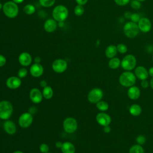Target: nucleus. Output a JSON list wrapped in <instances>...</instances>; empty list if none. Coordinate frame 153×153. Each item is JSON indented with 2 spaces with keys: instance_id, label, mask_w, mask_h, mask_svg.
I'll return each instance as SVG.
<instances>
[{
  "instance_id": "f257e3e1",
  "label": "nucleus",
  "mask_w": 153,
  "mask_h": 153,
  "mask_svg": "<svg viewBox=\"0 0 153 153\" xmlns=\"http://www.w3.org/2000/svg\"><path fill=\"white\" fill-rule=\"evenodd\" d=\"M2 11L4 15L10 19L16 17L19 12V8L17 4L13 1H9L3 4Z\"/></svg>"
},
{
  "instance_id": "f03ea898",
  "label": "nucleus",
  "mask_w": 153,
  "mask_h": 153,
  "mask_svg": "<svg viewBox=\"0 0 153 153\" xmlns=\"http://www.w3.org/2000/svg\"><path fill=\"white\" fill-rule=\"evenodd\" d=\"M69 15V11L66 7L63 5H58L56 6L52 11V16L57 22H63L65 21Z\"/></svg>"
},
{
  "instance_id": "7ed1b4c3",
  "label": "nucleus",
  "mask_w": 153,
  "mask_h": 153,
  "mask_svg": "<svg viewBox=\"0 0 153 153\" xmlns=\"http://www.w3.org/2000/svg\"><path fill=\"white\" fill-rule=\"evenodd\" d=\"M13 112L12 103L6 100L0 101V118L3 120H9Z\"/></svg>"
},
{
  "instance_id": "20e7f679",
  "label": "nucleus",
  "mask_w": 153,
  "mask_h": 153,
  "mask_svg": "<svg viewBox=\"0 0 153 153\" xmlns=\"http://www.w3.org/2000/svg\"><path fill=\"white\" fill-rule=\"evenodd\" d=\"M136 77L135 75L128 71H126L123 72L119 77L120 84L126 87L133 86L136 82Z\"/></svg>"
},
{
  "instance_id": "39448f33",
  "label": "nucleus",
  "mask_w": 153,
  "mask_h": 153,
  "mask_svg": "<svg viewBox=\"0 0 153 153\" xmlns=\"http://www.w3.org/2000/svg\"><path fill=\"white\" fill-rule=\"evenodd\" d=\"M123 32L127 38H134L139 34V29L137 23L130 21L124 25Z\"/></svg>"
},
{
  "instance_id": "423d86ee",
  "label": "nucleus",
  "mask_w": 153,
  "mask_h": 153,
  "mask_svg": "<svg viewBox=\"0 0 153 153\" xmlns=\"http://www.w3.org/2000/svg\"><path fill=\"white\" fill-rule=\"evenodd\" d=\"M136 59L134 55L127 54L121 61V66L125 71H130L136 67Z\"/></svg>"
},
{
  "instance_id": "0eeeda50",
  "label": "nucleus",
  "mask_w": 153,
  "mask_h": 153,
  "mask_svg": "<svg viewBox=\"0 0 153 153\" xmlns=\"http://www.w3.org/2000/svg\"><path fill=\"white\" fill-rule=\"evenodd\" d=\"M103 96V92L100 88H93L88 93L87 99L91 103L96 104L101 99Z\"/></svg>"
},
{
  "instance_id": "6e6552de",
  "label": "nucleus",
  "mask_w": 153,
  "mask_h": 153,
  "mask_svg": "<svg viewBox=\"0 0 153 153\" xmlns=\"http://www.w3.org/2000/svg\"><path fill=\"white\" fill-rule=\"evenodd\" d=\"M63 128L68 133H73L77 130L78 123L73 117H68L63 122Z\"/></svg>"
},
{
  "instance_id": "1a4fd4ad",
  "label": "nucleus",
  "mask_w": 153,
  "mask_h": 153,
  "mask_svg": "<svg viewBox=\"0 0 153 153\" xmlns=\"http://www.w3.org/2000/svg\"><path fill=\"white\" fill-rule=\"evenodd\" d=\"M51 68L53 71L56 73H63L68 68V63L64 59H57L53 61L51 65Z\"/></svg>"
},
{
  "instance_id": "9d476101",
  "label": "nucleus",
  "mask_w": 153,
  "mask_h": 153,
  "mask_svg": "<svg viewBox=\"0 0 153 153\" xmlns=\"http://www.w3.org/2000/svg\"><path fill=\"white\" fill-rule=\"evenodd\" d=\"M33 122L32 114L28 112H24L22 114L18 120L19 126L22 128H27L30 126Z\"/></svg>"
},
{
  "instance_id": "9b49d317",
  "label": "nucleus",
  "mask_w": 153,
  "mask_h": 153,
  "mask_svg": "<svg viewBox=\"0 0 153 153\" xmlns=\"http://www.w3.org/2000/svg\"><path fill=\"white\" fill-rule=\"evenodd\" d=\"M137 24L139 30L143 33H147L149 32L152 27L151 22L147 17H141Z\"/></svg>"
},
{
  "instance_id": "f8f14e48",
  "label": "nucleus",
  "mask_w": 153,
  "mask_h": 153,
  "mask_svg": "<svg viewBox=\"0 0 153 153\" xmlns=\"http://www.w3.org/2000/svg\"><path fill=\"white\" fill-rule=\"evenodd\" d=\"M29 98L34 103H39L43 99L42 93L37 88H33L29 92Z\"/></svg>"
},
{
  "instance_id": "ddd939ff",
  "label": "nucleus",
  "mask_w": 153,
  "mask_h": 153,
  "mask_svg": "<svg viewBox=\"0 0 153 153\" xmlns=\"http://www.w3.org/2000/svg\"><path fill=\"white\" fill-rule=\"evenodd\" d=\"M96 120L99 125L103 127L109 126L111 123V117L105 112L98 113L96 116Z\"/></svg>"
},
{
  "instance_id": "4468645a",
  "label": "nucleus",
  "mask_w": 153,
  "mask_h": 153,
  "mask_svg": "<svg viewBox=\"0 0 153 153\" xmlns=\"http://www.w3.org/2000/svg\"><path fill=\"white\" fill-rule=\"evenodd\" d=\"M22 85L21 79L16 76H12L7 78L6 81V85L8 88L12 90L18 88Z\"/></svg>"
},
{
  "instance_id": "2eb2a0df",
  "label": "nucleus",
  "mask_w": 153,
  "mask_h": 153,
  "mask_svg": "<svg viewBox=\"0 0 153 153\" xmlns=\"http://www.w3.org/2000/svg\"><path fill=\"white\" fill-rule=\"evenodd\" d=\"M18 60L22 66L26 67L29 66L31 64L32 62V57L29 53L22 52L19 54Z\"/></svg>"
},
{
  "instance_id": "dca6fc26",
  "label": "nucleus",
  "mask_w": 153,
  "mask_h": 153,
  "mask_svg": "<svg viewBox=\"0 0 153 153\" xmlns=\"http://www.w3.org/2000/svg\"><path fill=\"white\" fill-rule=\"evenodd\" d=\"M30 74L33 77L38 78L41 76L44 73V68L40 63H34L32 64L29 69Z\"/></svg>"
},
{
  "instance_id": "f3484780",
  "label": "nucleus",
  "mask_w": 153,
  "mask_h": 153,
  "mask_svg": "<svg viewBox=\"0 0 153 153\" xmlns=\"http://www.w3.org/2000/svg\"><path fill=\"white\" fill-rule=\"evenodd\" d=\"M3 128L5 133L8 134H14L17 131V127L16 124L11 120H5L3 124Z\"/></svg>"
},
{
  "instance_id": "a211bd4d",
  "label": "nucleus",
  "mask_w": 153,
  "mask_h": 153,
  "mask_svg": "<svg viewBox=\"0 0 153 153\" xmlns=\"http://www.w3.org/2000/svg\"><path fill=\"white\" fill-rule=\"evenodd\" d=\"M57 27V22L54 19H48L44 23V30L48 33L54 32Z\"/></svg>"
},
{
  "instance_id": "6ab92c4d",
  "label": "nucleus",
  "mask_w": 153,
  "mask_h": 153,
  "mask_svg": "<svg viewBox=\"0 0 153 153\" xmlns=\"http://www.w3.org/2000/svg\"><path fill=\"white\" fill-rule=\"evenodd\" d=\"M134 75L136 77L140 80L146 79L149 75L148 71H147L145 67L142 66H139L134 69Z\"/></svg>"
},
{
  "instance_id": "aec40b11",
  "label": "nucleus",
  "mask_w": 153,
  "mask_h": 153,
  "mask_svg": "<svg viewBox=\"0 0 153 153\" xmlns=\"http://www.w3.org/2000/svg\"><path fill=\"white\" fill-rule=\"evenodd\" d=\"M127 95L130 99L136 100L140 97V90L137 87L133 85L128 89Z\"/></svg>"
},
{
  "instance_id": "412c9836",
  "label": "nucleus",
  "mask_w": 153,
  "mask_h": 153,
  "mask_svg": "<svg viewBox=\"0 0 153 153\" xmlns=\"http://www.w3.org/2000/svg\"><path fill=\"white\" fill-rule=\"evenodd\" d=\"M117 46L113 44H111L108 45L105 51V54L106 57L108 59H111L115 57L117 53Z\"/></svg>"
},
{
  "instance_id": "4be33fe9",
  "label": "nucleus",
  "mask_w": 153,
  "mask_h": 153,
  "mask_svg": "<svg viewBox=\"0 0 153 153\" xmlns=\"http://www.w3.org/2000/svg\"><path fill=\"white\" fill-rule=\"evenodd\" d=\"M60 149L63 153H75V147L74 145L70 142H63Z\"/></svg>"
},
{
  "instance_id": "5701e85b",
  "label": "nucleus",
  "mask_w": 153,
  "mask_h": 153,
  "mask_svg": "<svg viewBox=\"0 0 153 153\" xmlns=\"http://www.w3.org/2000/svg\"><path fill=\"white\" fill-rule=\"evenodd\" d=\"M130 114L134 117L139 115L142 112V108L140 105L137 104H133L129 108Z\"/></svg>"
},
{
  "instance_id": "b1692460",
  "label": "nucleus",
  "mask_w": 153,
  "mask_h": 153,
  "mask_svg": "<svg viewBox=\"0 0 153 153\" xmlns=\"http://www.w3.org/2000/svg\"><path fill=\"white\" fill-rule=\"evenodd\" d=\"M121 65V60L118 57H113L110 59L108 62V66L112 69H116Z\"/></svg>"
},
{
  "instance_id": "393cba45",
  "label": "nucleus",
  "mask_w": 153,
  "mask_h": 153,
  "mask_svg": "<svg viewBox=\"0 0 153 153\" xmlns=\"http://www.w3.org/2000/svg\"><path fill=\"white\" fill-rule=\"evenodd\" d=\"M42 93L43 97L47 100L52 98L53 96V90L50 86L47 85L45 87L43 88Z\"/></svg>"
},
{
  "instance_id": "a878e982",
  "label": "nucleus",
  "mask_w": 153,
  "mask_h": 153,
  "mask_svg": "<svg viewBox=\"0 0 153 153\" xmlns=\"http://www.w3.org/2000/svg\"><path fill=\"white\" fill-rule=\"evenodd\" d=\"M23 11L27 15H32L35 13L36 8L33 5L28 4L25 5V7H23Z\"/></svg>"
},
{
  "instance_id": "bb28decb",
  "label": "nucleus",
  "mask_w": 153,
  "mask_h": 153,
  "mask_svg": "<svg viewBox=\"0 0 153 153\" xmlns=\"http://www.w3.org/2000/svg\"><path fill=\"white\" fill-rule=\"evenodd\" d=\"M96 108H97V109H99V111H100L102 112L106 111L109 108L108 103L106 102L103 101V100H100L97 103H96Z\"/></svg>"
},
{
  "instance_id": "cd10ccee",
  "label": "nucleus",
  "mask_w": 153,
  "mask_h": 153,
  "mask_svg": "<svg viewBox=\"0 0 153 153\" xmlns=\"http://www.w3.org/2000/svg\"><path fill=\"white\" fill-rule=\"evenodd\" d=\"M129 153H144V149L140 145H134L130 147Z\"/></svg>"
},
{
  "instance_id": "c85d7f7f",
  "label": "nucleus",
  "mask_w": 153,
  "mask_h": 153,
  "mask_svg": "<svg viewBox=\"0 0 153 153\" xmlns=\"http://www.w3.org/2000/svg\"><path fill=\"white\" fill-rule=\"evenodd\" d=\"M56 0H39V3L41 6L45 8H49L54 5Z\"/></svg>"
},
{
  "instance_id": "c756f323",
  "label": "nucleus",
  "mask_w": 153,
  "mask_h": 153,
  "mask_svg": "<svg viewBox=\"0 0 153 153\" xmlns=\"http://www.w3.org/2000/svg\"><path fill=\"white\" fill-rule=\"evenodd\" d=\"M74 14L76 16H81L84 13V8L83 5H77L75 7L74 10Z\"/></svg>"
},
{
  "instance_id": "7c9ffc66",
  "label": "nucleus",
  "mask_w": 153,
  "mask_h": 153,
  "mask_svg": "<svg viewBox=\"0 0 153 153\" xmlns=\"http://www.w3.org/2000/svg\"><path fill=\"white\" fill-rule=\"evenodd\" d=\"M116 46H117V51L121 54H124V53H127V51L128 50V48H127V47L126 46V45H125L123 43H120Z\"/></svg>"
},
{
  "instance_id": "2f4dec72",
  "label": "nucleus",
  "mask_w": 153,
  "mask_h": 153,
  "mask_svg": "<svg viewBox=\"0 0 153 153\" xmlns=\"http://www.w3.org/2000/svg\"><path fill=\"white\" fill-rule=\"evenodd\" d=\"M131 7L134 10H139L141 7V2L137 0H131L130 2Z\"/></svg>"
},
{
  "instance_id": "473e14b6",
  "label": "nucleus",
  "mask_w": 153,
  "mask_h": 153,
  "mask_svg": "<svg viewBox=\"0 0 153 153\" xmlns=\"http://www.w3.org/2000/svg\"><path fill=\"white\" fill-rule=\"evenodd\" d=\"M27 75V71L25 68H20L17 72V76L20 79L25 78Z\"/></svg>"
},
{
  "instance_id": "72a5a7b5",
  "label": "nucleus",
  "mask_w": 153,
  "mask_h": 153,
  "mask_svg": "<svg viewBox=\"0 0 153 153\" xmlns=\"http://www.w3.org/2000/svg\"><path fill=\"white\" fill-rule=\"evenodd\" d=\"M136 141L137 144L142 145H143V144H144L145 143V142H146V137L143 135H142V134L139 135V136H137L136 137Z\"/></svg>"
},
{
  "instance_id": "f704fd0d",
  "label": "nucleus",
  "mask_w": 153,
  "mask_h": 153,
  "mask_svg": "<svg viewBox=\"0 0 153 153\" xmlns=\"http://www.w3.org/2000/svg\"><path fill=\"white\" fill-rule=\"evenodd\" d=\"M49 146L46 143H42L39 146V151L42 153H47L49 152Z\"/></svg>"
},
{
  "instance_id": "c9c22d12",
  "label": "nucleus",
  "mask_w": 153,
  "mask_h": 153,
  "mask_svg": "<svg viewBox=\"0 0 153 153\" xmlns=\"http://www.w3.org/2000/svg\"><path fill=\"white\" fill-rule=\"evenodd\" d=\"M140 19V17L139 15V14L136 13H132V14L131 16V17H130V20H131V22H133L134 23H137Z\"/></svg>"
},
{
  "instance_id": "e433bc0d",
  "label": "nucleus",
  "mask_w": 153,
  "mask_h": 153,
  "mask_svg": "<svg viewBox=\"0 0 153 153\" xmlns=\"http://www.w3.org/2000/svg\"><path fill=\"white\" fill-rule=\"evenodd\" d=\"M114 2L119 6H125L130 2V0H114Z\"/></svg>"
},
{
  "instance_id": "4c0bfd02",
  "label": "nucleus",
  "mask_w": 153,
  "mask_h": 153,
  "mask_svg": "<svg viewBox=\"0 0 153 153\" xmlns=\"http://www.w3.org/2000/svg\"><path fill=\"white\" fill-rule=\"evenodd\" d=\"M6 62H7V59L5 57L4 55L0 54V68L4 66L6 64Z\"/></svg>"
},
{
  "instance_id": "58836bf2",
  "label": "nucleus",
  "mask_w": 153,
  "mask_h": 153,
  "mask_svg": "<svg viewBox=\"0 0 153 153\" xmlns=\"http://www.w3.org/2000/svg\"><path fill=\"white\" fill-rule=\"evenodd\" d=\"M149 83L148 82V81L146 79H144V80H142L141 82V87L143 88H147L149 86Z\"/></svg>"
},
{
  "instance_id": "ea45409f",
  "label": "nucleus",
  "mask_w": 153,
  "mask_h": 153,
  "mask_svg": "<svg viewBox=\"0 0 153 153\" xmlns=\"http://www.w3.org/2000/svg\"><path fill=\"white\" fill-rule=\"evenodd\" d=\"M88 1V0H75L78 5H84L85 4H86Z\"/></svg>"
},
{
  "instance_id": "a19ab883",
  "label": "nucleus",
  "mask_w": 153,
  "mask_h": 153,
  "mask_svg": "<svg viewBox=\"0 0 153 153\" xmlns=\"http://www.w3.org/2000/svg\"><path fill=\"white\" fill-rule=\"evenodd\" d=\"M36 111H37V110H36V108L34 107V106H32V107H30V108H29V112L31 114H35V113L36 112Z\"/></svg>"
},
{
  "instance_id": "79ce46f5",
  "label": "nucleus",
  "mask_w": 153,
  "mask_h": 153,
  "mask_svg": "<svg viewBox=\"0 0 153 153\" xmlns=\"http://www.w3.org/2000/svg\"><path fill=\"white\" fill-rule=\"evenodd\" d=\"M39 84H40V86L41 87H42V88H44L46 86H47V81L45 80H41L40 81Z\"/></svg>"
},
{
  "instance_id": "37998d69",
  "label": "nucleus",
  "mask_w": 153,
  "mask_h": 153,
  "mask_svg": "<svg viewBox=\"0 0 153 153\" xmlns=\"http://www.w3.org/2000/svg\"><path fill=\"white\" fill-rule=\"evenodd\" d=\"M103 131L106 133H109L111 131V127L109 126L103 127Z\"/></svg>"
},
{
  "instance_id": "c03bdc74",
  "label": "nucleus",
  "mask_w": 153,
  "mask_h": 153,
  "mask_svg": "<svg viewBox=\"0 0 153 153\" xmlns=\"http://www.w3.org/2000/svg\"><path fill=\"white\" fill-rule=\"evenodd\" d=\"M131 14H132V13H131V12L127 11V12H126V13H124V17H125L126 19H130Z\"/></svg>"
},
{
  "instance_id": "a18cd8bd",
  "label": "nucleus",
  "mask_w": 153,
  "mask_h": 153,
  "mask_svg": "<svg viewBox=\"0 0 153 153\" xmlns=\"http://www.w3.org/2000/svg\"><path fill=\"white\" fill-rule=\"evenodd\" d=\"M62 144H63V143L61 142L60 141H57V142H56L55 146H56V147L57 148H61V147H62Z\"/></svg>"
},
{
  "instance_id": "49530a36",
  "label": "nucleus",
  "mask_w": 153,
  "mask_h": 153,
  "mask_svg": "<svg viewBox=\"0 0 153 153\" xmlns=\"http://www.w3.org/2000/svg\"><path fill=\"white\" fill-rule=\"evenodd\" d=\"M41 61V57H39V56H36L35 57L34 59V62L35 63H40Z\"/></svg>"
},
{
  "instance_id": "de8ad7c7",
  "label": "nucleus",
  "mask_w": 153,
  "mask_h": 153,
  "mask_svg": "<svg viewBox=\"0 0 153 153\" xmlns=\"http://www.w3.org/2000/svg\"><path fill=\"white\" fill-rule=\"evenodd\" d=\"M148 74H149L151 76L153 77V67H151V68L149 69V70H148Z\"/></svg>"
},
{
  "instance_id": "09e8293b",
  "label": "nucleus",
  "mask_w": 153,
  "mask_h": 153,
  "mask_svg": "<svg viewBox=\"0 0 153 153\" xmlns=\"http://www.w3.org/2000/svg\"><path fill=\"white\" fill-rule=\"evenodd\" d=\"M13 2H14L15 3H16V4H21V3H22L23 1H24V0H12Z\"/></svg>"
},
{
  "instance_id": "8fccbe9b",
  "label": "nucleus",
  "mask_w": 153,
  "mask_h": 153,
  "mask_svg": "<svg viewBox=\"0 0 153 153\" xmlns=\"http://www.w3.org/2000/svg\"><path fill=\"white\" fill-rule=\"evenodd\" d=\"M149 84L151 85V87L153 89V77H152L151 81H150V82H149Z\"/></svg>"
},
{
  "instance_id": "3c124183",
  "label": "nucleus",
  "mask_w": 153,
  "mask_h": 153,
  "mask_svg": "<svg viewBox=\"0 0 153 153\" xmlns=\"http://www.w3.org/2000/svg\"><path fill=\"white\" fill-rule=\"evenodd\" d=\"M13 153H23L22 151H20V150H17V151H14Z\"/></svg>"
},
{
  "instance_id": "603ef678",
  "label": "nucleus",
  "mask_w": 153,
  "mask_h": 153,
  "mask_svg": "<svg viewBox=\"0 0 153 153\" xmlns=\"http://www.w3.org/2000/svg\"><path fill=\"white\" fill-rule=\"evenodd\" d=\"M2 7H3V4L1 2H0V11L2 10Z\"/></svg>"
},
{
  "instance_id": "864d4df0",
  "label": "nucleus",
  "mask_w": 153,
  "mask_h": 153,
  "mask_svg": "<svg viewBox=\"0 0 153 153\" xmlns=\"http://www.w3.org/2000/svg\"><path fill=\"white\" fill-rule=\"evenodd\" d=\"M137 1H140V2H143V1H146V0H137Z\"/></svg>"
},
{
  "instance_id": "5fc2aeb1",
  "label": "nucleus",
  "mask_w": 153,
  "mask_h": 153,
  "mask_svg": "<svg viewBox=\"0 0 153 153\" xmlns=\"http://www.w3.org/2000/svg\"><path fill=\"white\" fill-rule=\"evenodd\" d=\"M47 153H52V152H47Z\"/></svg>"
},
{
  "instance_id": "6e6d98bb",
  "label": "nucleus",
  "mask_w": 153,
  "mask_h": 153,
  "mask_svg": "<svg viewBox=\"0 0 153 153\" xmlns=\"http://www.w3.org/2000/svg\"><path fill=\"white\" fill-rule=\"evenodd\" d=\"M152 60H153V54H152Z\"/></svg>"
}]
</instances>
